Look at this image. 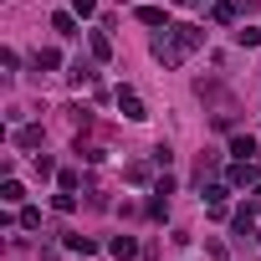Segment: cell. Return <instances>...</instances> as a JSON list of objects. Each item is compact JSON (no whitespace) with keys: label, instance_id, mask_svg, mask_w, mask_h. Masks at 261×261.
Masks as SVG:
<instances>
[{"label":"cell","instance_id":"20","mask_svg":"<svg viewBox=\"0 0 261 261\" xmlns=\"http://www.w3.org/2000/svg\"><path fill=\"white\" fill-rule=\"evenodd\" d=\"M236 41H241V46H261V26H241Z\"/></svg>","mask_w":261,"mask_h":261},{"label":"cell","instance_id":"1","mask_svg":"<svg viewBox=\"0 0 261 261\" xmlns=\"http://www.w3.org/2000/svg\"><path fill=\"white\" fill-rule=\"evenodd\" d=\"M149 51H154V62H159V67H179V62H185V46L169 36V26H164V36H154V46H149Z\"/></svg>","mask_w":261,"mask_h":261},{"label":"cell","instance_id":"2","mask_svg":"<svg viewBox=\"0 0 261 261\" xmlns=\"http://www.w3.org/2000/svg\"><path fill=\"white\" fill-rule=\"evenodd\" d=\"M225 185L230 190H256V159H236L225 169Z\"/></svg>","mask_w":261,"mask_h":261},{"label":"cell","instance_id":"11","mask_svg":"<svg viewBox=\"0 0 261 261\" xmlns=\"http://www.w3.org/2000/svg\"><path fill=\"white\" fill-rule=\"evenodd\" d=\"M210 21L215 26H230L236 21V6H230V0H210Z\"/></svg>","mask_w":261,"mask_h":261},{"label":"cell","instance_id":"15","mask_svg":"<svg viewBox=\"0 0 261 261\" xmlns=\"http://www.w3.org/2000/svg\"><path fill=\"white\" fill-rule=\"evenodd\" d=\"M0 200H6V205H21V200H26V185L6 179V185H0Z\"/></svg>","mask_w":261,"mask_h":261},{"label":"cell","instance_id":"8","mask_svg":"<svg viewBox=\"0 0 261 261\" xmlns=\"http://www.w3.org/2000/svg\"><path fill=\"white\" fill-rule=\"evenodd\" d=\"M77 21H82L77 11H57V16H51V31H57V36H77Z\"/></svg>","mask_w":261,"mask_h":261},{"label":"cell","instance_id":"17","mask_svg":"<svg viewBox=\"0 0 261 261\" xmlns=\"http://www.w3.org/2000/svg\"><path fill=\"white\" fill-rule=\"evenodd\" d=\"M92 57H97V62H108V57H113V41H108L102 31H92Z\"/></svg>","mask_w":261,"mask_h":261},{"label":"cell","instance_id":"23","mask_svg":"<svg viewBox=\"0 0 261 261\" xmlns=\"http://www.w3.org/2000/svg\"><path fill=\"white\" fill-rule=\"evenodd\" d=\"M21 225H26V230H36V225H41V210H36V205H26V210H21Z\"/></svg>","mask_w":261,"mask_h":261},{"label":"cell","instance_id":"16","mask_svg":"<svg viewBox=\"0 0 261 261\" xmlns=\"http://www.w3.org/2000/svg\"><path fill=\"white\" fill-rule=\"evenodd\" d=\"M67 251H77V256H92V251H97V241H92V236H67Z\"/></svg>","mask_w":261,"mask_h":261},{"label":"cell","instance_id":"5","mask_svg":"<svg viewBox=\"0 0 261 261\" xmlns=\"http://www.w3.org/2000/svg\"><path fill=\"white\" fill-rule=\"evenodd\" d=\"M169 36L185 46V51H195V46H205V26H169Z\"/></svg>","mask_w":261,"mask_h":261},{"label":"cell","instance_id":"21","mask_svg":"<svg viewBox=\"0 0 261 261\" xmlns=\"http://www.w3.org/2000/svg\"><path fill=\"white\" fill-rule=\"evenodd\" d=\"M16 144H21V149H36V144H41V128H21Z\"/></svg>","mask_w":261,"mask_h":261},{"label":"cell","instance_id":"18","mask_svg":"<svg viewBox=\"0 0 261 261\" xmlns=\"http://www.w3.org/2000/svg\"><path fill=\"white\" fill-rule=\"evenodd\" d=\"M77 154H82L87 164H102V159H108V149H97V144H82V139H77Z\"/></svg>","mask_w":261,"mask_h":261},{"label":"cell","instance_id":"10","mask_svg":"<svg viewBox=\"0 0 261 261\" xmlns=\"http://www.w3.org/2000/svg\"><path fill=\"white\" fill-rule=\"evenodd\" d=\"M67 77H72V82H77V87H87V82H92V77H97V72H92V62H87V57H77V62H72V67H67Z\"/></svg>","mask_w":261,"mask_h":261},{"label":"cell","instance_id":"7","mask_svg":"<svg viewBox=\"0 0 261 261\" xmlns=\"http://www.w3.org/2000/svg\"><path fill=\"white\" fill-rule=\"evenodd\" d=\"M108 251H113L118 261H134V256H139V241H134V236H113V241H108Z\"/></svg>","mask_w":261,"mask_h":261},{"label":"cell","instance_id":"9","mask_svg":"<svg viewBox=\"0 0 261 261\" xmlns=\"http://www.w3.org/2000/svg\"><path fill=\"white\" fill-rule=\"evenodd\" d=\"M134 16H139L144 26H169V11H164V6H139Z\"/></svg>","mask_w":261,"mask_h":261},{"label":"cell","instance_id":"6","mask_svg":"<svg viewBox=\"0 0 261 261\" xmlns=\"http://www.w3.org/2000/svg\"><path fill=\"white\" fill-rule=\"evenodd\" d=\"M215 169H220V154H210V149H205V154H200V164H195V179H200V190L215 179Z\"/></svg>","mask_w":261,"mask_h":261},{"label":"cell","instance_id":"13","mask_svg":"<svg viewBox=\"0 0 261 261\" xmlns=\"http://www.w3.org/2000/svg\"><path fill=\"white\" fill-rule=\"evenodd\" d=\"M230 154H236V159H256V139H251V134H236V139H230Z\"/></svg>","mask_w":261,"mask_h":261},{"label":"cell","instance_id":"12","mask_svg":"<svg viewBox=\"0 0 261 261\" xmlns=\"http://www.w3.org/2000/svg\"><path fill=\"white\" fill-rule=\"evenodd\" d=\"M57 67H62V51L57 46H41L36 51V72H57Z\"/></svg>","mask_w":261,"mask_h":261},{"label":"cell","instance_id":"25","mask_svg":"<svg viewBox=\"0 0 261 261\" xmlns=\"http://www.w3.org/2000/svg\"><path fill=\"white\" fill-rule=\"evenodd\" d=\"M174 6H200V0H174Z\"/></svg>","mask_w":261,"mask_h":261},{"label":"cell","instance_id":"14","mask_svg":"<svg viewBox=\"0 0 261 261\" xmlns=\"http://www.w3.org/2000/svg\"><path fill=\"white\" fill-rule=\"evenodd\" d=\"M205 200H210V210H225V200H230V185H205Z\"/></svg>","mask_w":261,"mask_h":261},{"label":"cell","instance_id":"3","mask_svg":"<svg viewBox=\"0 0 261 261\" xmlns=\"http://www.w3.org/2000/svg\"><path fill=\"white\" fill-rule=\"evenodd\" d=\"M118 108H123L128 123H144V118H149V108H144V97H139L134 87H118Z\"/></svg>","mask_w":261,"mask_h":261},{"label":"cell","instance_id":"19","mask_svg":"<svg viewBox=\"0 0 261 261\" xmlns=\"http://www.w3.org/2000/svg\"><path fill=\"white\" fill-rule=\"evenodd\" d=\"M149 215H154V220H164V215H169V195H164V190H154V200H149Z\"/></svg>","mask_w":261,"mask_h":261},{"label":"cell","instance_id":"4","mask_svg":"<svg viewBox=\"0 0 261 261\" xmlns=\"http://www.w3.org/2000/svg\"><path fill=\"white\" fill-rule=\"evenodd\" d=\"M256 205L261 200H246L236 215H230V225H236V236H256Z\"/></svg>","mask_w":261,"mask_h":261},{"label":"cell","instance_id":"26","mask_svg":"<svg viewBox=\"0 0 261 261\" xmlns=\"http://www.w3.org/2000/svg\"><path fill=\"white\" fill-rule=\"evenodd\" d=\"M144 261H154V256H144Z\"/></svg>","mask_w":261,"mask_h":261},{"label":"cell","instance_id":"24","mask_svg":"<svg viewBox=\"0 0 261 261\" xmlns=\"http://www.w3.org/2000/svg\"><path fill=\"white\" fill-rule=\"evenodd\" d=\"M72 11H77V16L87 21V16H97V0H72Z\"/></svg>","mask_w":261,"mask_h":261},{"label":"cell","instance_id":"22","mask_svg":"<svg viewBox=\"0 0 261 261\" xmlns=\"http://www.w3.org/2000/svg\"><path fill=\"white\" fill-rule=\"evenodd\" d=\"M51 174H57V164H51L46 154H36V179H51Z\"/></svg>","mask_w":261,"mask_h":261}]
</instances>
